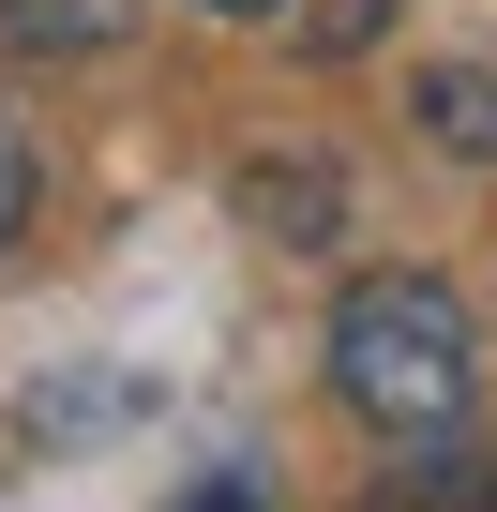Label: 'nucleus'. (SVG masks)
Listing matches in <instances>:
<instances>
[{
  "mask_svg": "<svg viewBox=\"0 0 497 512\" xmlns=\"http://www.w3.org/2000/svg\"><path fill=\"white\" fill-rule=\"evenodd\" d=\"M332 392L377 422V437H452L467 392H482V332L437 272H362L332 302Z\"/></svg>",
  "mask_w": 497,
  "mask_h": 512,
  "instance_id": "f257e3e1",
  "label": "nucleus"
},
{
  "mask_svg": "<svg viewBox=\"0 0 497 512\" xmlns=\"http://www.w3.org/2000/svg\"><path fill=\"white\" fill-rule=\"evenodd\" d=\"M377 512H497V452H482L467 422H452V437H392Z\"/></svg>",
  "mask_w": 497,
  "mask_h": 512,
  "instance_id": "f03ea898",
  "label": "nucleus"
},
{
  "mask_svg": "<svg viewBox=\"0 0 497 512\" xmlns=\"http://www.w3.org/2000/svg\"><path fill=\"white\" fill-rule=\"evenodd\" d=\"M407 121H422L452 166H497V61H422V76H407Z\"/></svg>",
  "mask_w": 497,
  "mask_h": 512,
  "instance_id": "7ed1b4c3",
  "label": "nucleus"
},
{
  "mask_svg": "<svg viewBox=\"0 0 497 512\" xmlns=\"http://www.w3.org/2000/svg\"><path fill=\"white\" fill-rule=\"evenodd\" d=\"M0 31L46 46V61H91V46H121V31H136V0H0Z\"/></svg>",
  "mask_w": 497,
  "mask_h": 512,
  "instance_id": "20e7f679",
  "label": "nucleus"
},
{
  "mask_svg": "<svg viewBox=\"0 0 497 512\" xmlns=\"http://www.w3.org/2000/svg\"><path fill=\"white\" fill-rule=\"evenodd\" d=\"M241 211H257V226H287V241H332L347 181H332V166H257V181H241Z\"/></svg>",
  "mask_w": 497,
  "mask_h": 512,
  "instance_id": "39448f33",
  "label": "nucleus"
},
{
  "mask_svg": "<svg viewBox=\"0 0 497 512\" xmlns=\"http://www.w3.org/2000/svg\"><path fill=\"white\" fill-rule=\"evenodd\" d=\"M31 196H46V151H31V121H16V106H0V241L31 226Z\"/></svg>",
  "mask_w": 497,
  "mask_h": 512,
  "instance_id": "423d86ee",
  "label": "nucleus"
},
{
  "mask_svg": "<svg viewBox=\"0 0 497 512\" xmlns=\"http://www.w3.org/2000/svg\"><path fill=\"white\" fill-rule=\"evenodd\" d=\"M392 31V0H302V46L317 61H347V46H377Z\"/></svg>",
  "mask_w": 497,
  "mask_h": 512,
  "instance_id": "0eeeda50",
  "label": "nucleus"
},
{
  "mask_svg": "<svg viewBox=\"0 0 497 512\" xmlns=\"http://www.w3.org/2000/svg\"><path fill=\"white\" fill-rule=\"evenodd\" d=\"M181 512H257V482H196V497H181Z\"/></svg>",
  "mask_w": 497,
  "mask_h": 512,
  "instance_id": "6e6552de",
  "label": "nucleus"
},
{
  "mask_svg": "<svg viewBox=\"0 0 497 512\" xmlns=\"http://www.w3.org/2000/svg\"><path fill=\"white\" fill-rule=\"evenodd\" d=\"M196 16H287V0H196Z\"/></svg>",
  "mask_w": 497,
  "mask_h": 512,
  "instance_id": "1a4fd4ad",
  "label": "nucleus"
}]
</instances>
